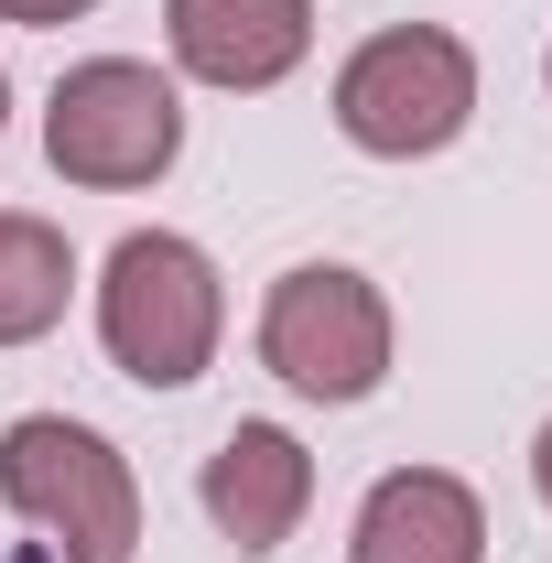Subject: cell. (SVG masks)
Returning a JSON list of instances; mask_svg holds the SVG:
<instances>
[{
    "mask_svg": "<svg viewBox=\"0 0 552 563\" xmlns=\"http://www.w3.org/2000/svg\"><path fill=\"white\" fill-rule=\"evenodd\" d=\"M217 314H228V292H217V261L196 250V239L141 228V239L109 250L98 336H109V357L131 368L141 390H185V379L217 357Z\"/></svg>",
    "mask_w": 552,
    "mask_h": 563,
    "instance_id": "1",
    "label": "cell"
},
{
    "mask_svg": "<svg viewBox=\"0 0 552 563\" xmlns=\"http://www.w3.org/2000/svg\"><path fill=\"white\" fill-rule=\"evenodd\" d=\"M0 498L55 542V563H131L141 553V488L131 466L66 412H33L0 433Z\"/></svg>",
    "mask_w": 552,
    "mask_h": 563,
    "instance_id": "2",
    "label": "cell"
},
{
    "mask_svg": "<svg viewBox=\"0 0 552 563\" xmlns=\"http://www.w3.org/2000/svg\"><path fill=\"white\" fill-rule=\"evenodd\" d=\"M466 109H477V66H466V44L455 33H433V22H401V33H368L336 76V120L357 152H379V163H412V152H444V141L466 131Z\"/></svg>",
    "mask_w": 552,
    "mask_h": 563,
    "instance_id": "3",
    "label": "cell"
},
{
    "mask_svg": "<svg viewBox=\"0 0 552 563\" xmlns=\"http://www.w3.org/2000/svg\"><path fill=\"white\" fill-rule=\"evenodd\" d=\"M261 357H272V379H292L303 401H368L390 379V303L368 292V272H346V261H303V272L272 282Z\"/></svg>",
    "mask_w": 552,
    "mask_h": 563,
    "instance_id": "4",
    "label": "cell"
},
{
    "mask_svg": "<svg viewBox=\"0 0 552 563\" xmlns=\"http://www.w3.org/2000/svg\"><path fill=\"white\" fill-rule=\"evenodd\" d=\"M44 152H55L66 185H152V174L185 152V109H174V87L152 66L98 55V66H76L66 87H55Z\"/></svg>",
    "mask_w": 552,
    "mask_h": 563,
    "instance_id": "5",
    "label": "cell"
},
{
    "mask_svg": "<svg viewBox=\"0 0 552 563\" xmlns=\"http://www.w3.org/2000/svg\"><path fill=\"white\" fill-rule=\"evenodd\" d=\"M303 498H314V455H303L281 422H239V433L207 455V520L239 542V553H272V542H292Z\"/></svg>",
    "mask_w": 552,
    "mask_h": 563,
    "instance_id": "6",
    "label": "cell"
},
{
    "mask_svg": "<svg viewBox=\"0 0 552 563\" xmlns=\"http://www.w3.org/2000/svg\"><path fill=\"white\" fill-rule=\"evenodd\" d=\"M477 553H487L477 488L444 477V466H401V477H379L368 509H357V542H346V563H477Z\"/></svg>",
    "mask_w": 552,
    "mask_h": 563,
    "instance_id": "7",
    "label": "cell"
},
{
    "mask_svg": "<svg viewBox=\"0 0 552 563\" xmlns=\"http://www.w3.org/2000/svg\"><path fill=\"white\" fill-rule=\"evenodd\" d=\"M314 44L303 0H174V55L207 87H281Z\"/></svg>",
    "mask_w": 552,
    "mask_h": 563,
    "instance_id": "8",
    "label": "cell"
},
{
    "mask_svg": "<svg viewBox=\"0 0 552 563\" xmlns=\"http://www.w3.org/2000/svg\"><path fill=\"white\" fill-rule=\"evenodd\" d=\"M76 292V261L44 217H11L0 207V347H33Z\"/></svg>",
    "mask_w": 552,
    "mask_h": 563,
    "instance_id": "9",
    "label": "cell"
},
{
    "mask_svg": "<svg viewBox=\"0 0 552 563\" xmlns=\"http://www.w3.org/2000/svg\"><path fill=\"white\" fill-rule=\"evenodd\" d=\"M87 0H0V22H76Z\"/></svg>",
    "mask_w": 552,
    "mask_h": 563,
    "instance_id": "10",
    "label": "cell"
},
{
    "mask_svg": "<svg viewBox=\"0 0 552 563\" xmlns=\"http://www.w3.org/2000/svg\"><path fill=\"white\" fill-rule=\"evenodd\" d=\"M531 477H542V498H552V422H542V444H531Z\"/></svg>",
    "mask_w": 552,
    "mask_h": 563,
    "instance_id": "11",
    "label": "cell"
},
{
    "mask_svg": "<svg viewBox=\"0 0 552 563\" xmlns=\"http://www.w3.org/2000/svg\"><path fill=\"white\" fill-rule=\"evenodd\" d=\"M0 120H11V87H0Z\"/></svg>",
    "mask_w": 552,
    "mask_h": 563,
    "instance_id": "12",
    "label": "cell"
}]
</instances>
